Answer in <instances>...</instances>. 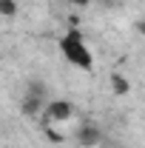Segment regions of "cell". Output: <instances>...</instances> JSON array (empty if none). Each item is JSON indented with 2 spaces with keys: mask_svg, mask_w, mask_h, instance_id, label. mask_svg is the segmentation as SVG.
Listing matches in <instances>:
<instances>
[{
  "mask_svg": "<svg viewBox=\"0 0 145 148\" xmlns=\"http://www.w3.org/2000/svg\"><path fill=\"white\" fill-rule=\"evenodd\" d=\"M20 108H23V114H29V117H34V114H40V111H46V100H37V97H23V103H20Z\"/></svg>",
  "mask_w": 145,
  "mask_h": 148,
  "instance_id": "4",
  "label": "cell"
},
{
  "mask_svg": "<svg viewBox=\"0 0 145 148\" xmlns=\"http://www.w3.org/2000/svg\"><path fill=\"white\" fill-rule=\"evenodd\" d=\"M137 32H140V34H145V20H140V23H137Z\"/></svg>",
  "mask_w": 145,
  "mask_h": 148,
  "instance_id": "9",
  "label": "cell"
},
{
  "mask_svg": "<svg viewBox=\"0 0 145 148\" xmlns=\"http://www.w3.org/2000/svg\"><path fill=\"white\" fill-rule=\"evenodd\" d=\"M14 12H17V3L14 0H0V14L3 17H14Z\"/></svg>",
  "mask_w": 145,
  "mask_h": 148,
  "instance_id": "7",
  "label": "cell"
},
{
  "mask_svg": "<svg viewBox=\"0 0 145 148\" xmlns=\"http://www.w3.org/2000/svg\"><path fill=\"white\" fill-rule=\"evenodd\" d=\"M77 140H80L83 145H97V143L103 140V134H100V128H97V125L85 123V125H80V131H77Z\"/></svg>",
  "mask_w": 145,
  "mask_h": 148,
  "instance_id": "3",
  "label": "cell"
},
{
  "mask_svg": "<svg viewBox=\"0 0 145 148\" xmlns=\"http://www.w3.org/2000/svg\"><path fill=\"white\" fill-rule=\"evenodd\" d=\"M60 54L66 57L71 66L83 69V71H91V69H94V54H91L85 37L80 34L77 29H68L66 34L60 37Z\"/></svg>",
  "mask_w": 145,
  "mask_h": 148,
  "instance_id": "1",
  "label": "cell"
},
{
  "mask_svg": "<svg viewBox=\"0 0 145 148\" xmlns=\"http://www.w3.org/2000/svg\"><path fill=\"white\" fill-rule=\"evenodd\" d=\"M111 88H114V94H117V97H125L131 86H128V80L122 77V74H111Z\"/></svg>",
  "mask_w": 145,
  "mask_h": 148,
  "instance_id": "5",
  "label": "cell"
},
{
  "mask_svg": "<svg viewBox=\"0 0 145 148\" xmlns=\"http://www.w3.org/2000/svg\"><path fill=\"white\" fill-rule=\"evenodd\" d=\"M29 97H37V100H46L49 97V88H46V83H40V80H34V83H29Z\"/></svg>",
  "mask_w": 145,
  "mask_h": 148,
  "instance_id": "6",
  "label": "cell"
},
{
  "mask_svg": "<svg viewBox=\"0 0 145 148\" xmlns=\"http://www.w3.org/2000/svg\"><path fill=\"white\" fill-rule=\"evenodd\" d=\"M43 117H46V123H68L74 117V103L71 100H49Z\"/></svg>",
  "mask_w": 145,
  "mask_h": 148,
  "instance_id": "2",
  "label": "cell"
},
{
  "mask_svg": "<svg viewBox=\"0 0 145 148\" xmlns=\"http://www.w3.org/2000/svg\"><path fill=\"white\" fill-rule=\"evenodd\" d=\"M68 3H74V6H88L91 0H68Z\"/></svg>",
  "mask_w": 145,
  "mask_h": 148,
  "instance_id": "8",
  "label": "cell"
}]
</instances>
